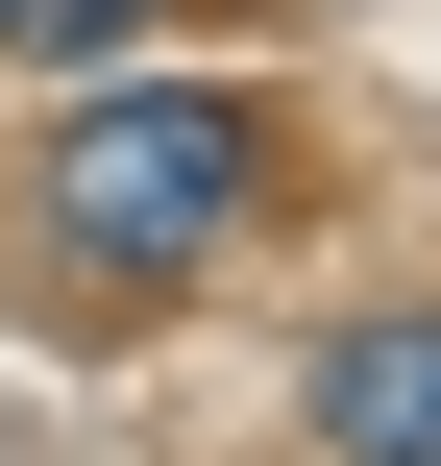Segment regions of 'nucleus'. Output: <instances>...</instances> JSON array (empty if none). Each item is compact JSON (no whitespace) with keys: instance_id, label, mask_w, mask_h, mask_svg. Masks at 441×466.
<instances>
[{"instance_id":"nucleus-1","label":"nucleus","mask_w":441,"mask_h":466,"mask_svg":"<svg viewBox=\"0 0 441 466\" xmlns=\"http://www.w3.org/2000/svg\"><path fill=\"white\" fill-rule=\"evenodd\" d=\"M246 197H270V123L246 98H98V123H49V246L123 270V295H172Z\"/></svg>"},{"instance_id":"nucleus-2","label":"nucleus","mask_w":441,"mask_h":466,"mask_svg":"<svg viewBox=\"0 0 441 466\" xmlns=\"http://www.w3.org/2000/svg\"><path fill=\"white\" fill-rule=\"evenodd\" d=\"M319 442L344 466H441V295H393V319L319 344Z\"/></svg>"},{"instance_id":"nucleus-3","label":"nucleus","mask_w":441,"mask_h":466,"mask_svg":"<svg viewBox=\"0 0 441 466\" xmlns=\"http://www.w3.org/2000/svg\"><path fill=\"white\" fill-rule=\"evenodd\" d=\"M0 25H49V49H98V25H147V0H0Z\"/></svg>"}]
</instances>
